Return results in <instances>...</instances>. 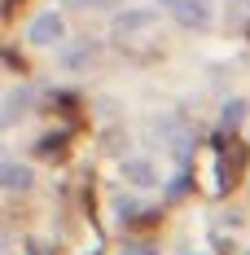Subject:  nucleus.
Listing matches in <instances>:
<instances>
[{"label":"nucleus","mask_w":250,"mask_h":255,"mask_svg":"<svg viewBox=\"0 0 250 255\" xmlns=\"http://www.w3.org/2000/svg\"><path fill=\"white\" fill-rule=\"evenodd\" d=\"M35 185V172L26 163H13V158H0V189L4 194H26Z\"/></svg>","instance_id":"obj_1"},{"label":"nucleus","mask_w":250,"mask_h":255,"mask_svg":"<svg viewBox=\"0 0 250 255\" xmlns=\"http://www.w3.org/2000/svg\"><path fill=\"white\" fill-rule=\"evenodd\" d=\"M31 44H40V49H49V44H57L62 35H66V22H62V13H40L35 22H31Z\"/></svg>","instance_id":"obj_2"},{"label":"nucleus","mask_w":250,"mask_h":255,"mask_svg":"<svg viewBox=\"0 0 250 255\" xmlns=\"http://www.w3.org/2000/svg\"><path fill=\"white\" fill-rule=\"evenodd\" d=\"M171 13H175V22H180V26H189V31H202V26L211 22V0H180Z\"/></svg>","instance_id":"obj_3"},{"label":"nucleus","mask_w":250,"mask_h":255,"mask_svg":"<svg viewBox=\"0 0 250 255\" xmlns=\"http://www.w3.org/2000/svg\"><path fill=\"white\" fill-rule=\"evenodd\" d=\"M246 119H250V102H246V97H228V102H224V115H220V128L233 132V128H242Z\"/></svg>","instance_id":"obj_4"},{"label":"nucleus","mask_w":250,"mask_h":255,"mask_svg":"<svg viewBox=\"0 0 250 255\" xmlns=\"http://www.w3.org/2000/svg\"><path fill=\"white\" fill-rule=\"evenodd\" d=\"M150 22H154L150 9H127V13H119V31H145Z\"/></svg>","instance_id":"obj_5"},{"label":"nucleus","mask_w":250,"mask_h":255,"mask_svg":"<svg viewBox=\"0 0 250 255\" xmlns=\"http://www.w3.org/2000/svg\"><path fill=\"white\" fill-rule=\"evenodd\" d=\"M127 176L136 180V185H154V180H158V176H154V167H150V163H141V158L127 163Z\"/></svg>","instance_id":"obj_6"},{"label":"nucleus","mask_w":250,"mask_h":255,"mask_svg":"<svg viewBox=\"0 0 250 255\" xmlns=\"http://www.w3.org/2000/svg\"><path fill=\"white\" fill-rule=\"evenodd\" d=\"M88 53H92V44H75V49H66V57H62V66H71V71H79V66H88Z\"/></svg>","instance_id":"obj_7"},{"label":"nucleus","mask_w":250,"mask_h":255,"mask_svg":"<svg viewBox=\"0 0 250 255\" xmlns=\"http://www.w3.org/2000/svg\"><path fill=\"white\" fill-rule=\"evenodd\" d=\"M132 255H158L154 247H132Z\"/></svg>","instance_id":"obj_8"},{"label":"nucleus","mask_w":250,"mask_h":255,"mask_svg":"<svg viewBox=\"0 0 250 255\" xmlns=\"http://www.w3.org/2000/svg\"><path fill=\"white\" fill-rule=\"evenodd\" d=\"M158 4H163V9H175V4H180V0H158Z\"/></svg>","instance_id":"obj_9"},{"label":"nucleus","mask_w":250,"mask_h":255,"mask_svg":"<svg viewBox=\"0 0 250 255\" xmlns=\"http://www.w3.org/2000/svg\"><path fill=\"white\" fill-rule=\"evenodd\" d=\"M71 4H101V0H71Z\"/></svg>","instance_id":"obj_10"},{"label":"nucleus","mask_w":250,"mask_h":255,"mask_svg":"<svg viewBox=\"0 0 250 255\" xmlns=\"http://www.w3.org/2000/svg\"><path fill=\"white\" fill-rule=\"evenodd\" d=\"M189 255H202V251H189Z\"/></svg>","instance_id":"obj_11"},{"label":"nucleus","mask_w":250,"mask_h":255,"mask_svg":"<svg viewBox=\"0 0 250 255\" xmlns=\"http://www.w3.org/2000/svg\"><path fill=\"white\" fill-rule=\"evenodd\" d=\"M246 255H250V251H246Z\"/></svg>","instance_id":"obj_12"}]
</instances>
